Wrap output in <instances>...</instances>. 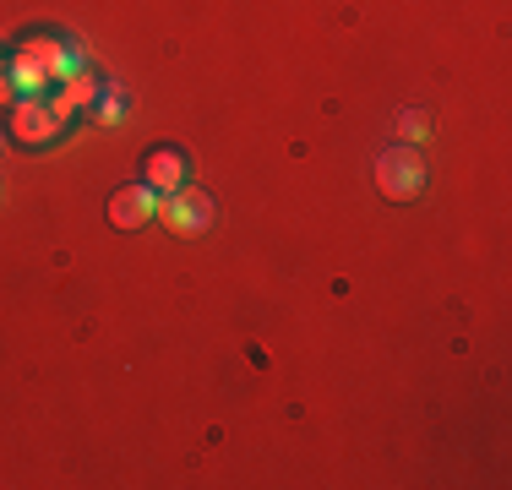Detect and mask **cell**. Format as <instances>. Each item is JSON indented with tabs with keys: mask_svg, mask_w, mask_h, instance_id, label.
<instances>
[{
	"mask_svg": "<svg viewBox=\"0 0 512 490\" xmlns=\"http://www.w3.org/2000/svg\"><path fill=\"white\" fill-rule=\"evenodd\" d=\"M218 218V207H213V196L207 191H197L186 180L180 191H164L158 196V224L169 229V235H180V240H191V235H202L207 224Z\"/></svg>",
	"mask_w": 512,
	"mask_h": 490,
	"instance_id": "obj_1",
	"label": "cell"
},
{
	"mask_svg": "<svg viewBox=\"0 0 512 490\" xmlns=\"http://www.w3.org/2000/svg\"><path fill=\"white\" fill-rule=\"evenodd\" d=\"M425 158L414 153V147H387V153H376V191L387 196V202H414V196L425 191Z\"/></svg>",
	"mask_w": 512,
	"mask_h": 490,
	"instance_id": "obj_2",
	"label": "cell"
},
{
	"mask_svg": "<svg viewBox=\"0 0 512 490\" xmlns=\"http://www.w3.org/2000/svg\"><path fill=\"white\" fill-rule=\"evenodd\" d=\"M17 55L39 60V66L50 71V82H66L71 71H82V66H88V60H82V49H77V44H66L60 33H28V39L17 44Z\"/></svg>",
	"mask_w": 512,
	"mask_h": 490,
	"instance_id": "obj_3",
	"label": "cell"
},
{
	"mask_svg": "<svg viewBox=\"0 0 512 490\" xmlns=\"http://www.w3.org/2000/svg\"><path fill=\"white\" fill-rule=\"evenodd\" d=\"M99 93H104V82H99V71L93 66H82V71H71L66 82H55V93H50V115L66 126L71 115H82V109H93L99 104Z\"/></svg>",
	"mask_w": 512,
	"mask_h": 490,
	"instance_id": "obj_4",
	"label": "cell"
},
{
	"mask_svg": "<svg viewBox=\"0 0 512 490\" xmlns=\"http://www.w3.org/2000/svg\"><path fill=\"white\" fill-rule=\"evenodd\" d=\"M55 137H60V120L50 115V104H44V98H17V104H11V142L44 147V142H55Z\"/></svg>",
	"mask_w": 512,
	"mask_h": 490,
	"instance_id": "obj_5",
	"label": "cell"
},
{
	"mask_svg": "<svg viewBox=\"0 0 512 490\" xmlns=\"http://www.w3.org/2000/svg\"><path fill=\"white\" fill-rule=\"evenodd\" d=\"M191 180V158L180 153V147H148V153H142V186H153L158 196L164 191H180Z\"/></svg>",
	"mask_w": 512,
	"mask_h": 490,
	"instance_id": "obj_6",
	"label": "cell"
},
{
	"mask_svg": "<svg viewBox=\"0 0 512 490\" xmlns=\"http://www.w3.org/2000/svg\"><path fill=\"white\" fill-rule=\"evenodd\" d=\"M158 218V191L153 186H120L109 196V224L115 229H142Z\"/></svg>",
	"mask_w": 512,
	"mask_h": 490,
	"instance_id": "obj_7",
	"label": "cell"
},
{
	"mask_svg": "<svg viewBox=\"0 0 512 490\" xmlns=\"http://www.w3.org/2000/svg\"><path fill=\"white\" fill-rule=\"evenodd\" d=\"M11 82H17L22 98H44V88H55L50 71H44L39 60H28V55H11Z\"/></svg>",
	"mask_w": 512,
	"mask_h": 490,
	"instance_id": "obj_8",
	"label": "cell"
},
{
	"mask_svg": "<svg viewBox=\"0 0 512 490\" xmlns=\"http://www.w3.org/2000/svg\"><path fill=\"white\" fill-rule=\"evenodd\" d=\"M393 137L398 142H425V137H436V115L431 109H404V115H393Z\"/></svg>",
	"mask_w": 512,
	"mask_h": 490,
	"instance_id": "obj_9",
	"label": "cell"
},
{
	"mask_svg": "<svg viewBox=\"0 0 512 490\" xmlns=\"http://www.w3.org/2000/svg\"><path fill=\"white\" fill-rule=\"evenodd\" d=\"M120 115H126V104H120V88H115V82H104V104H99V120H109V126H115Z\"/></svg>",
	"mask_w": 512,
	"mask_h": 490,
	"instance_id": "obj_10",
	"label": "cell"
},
{
	"mask_svg": "<svg viewBox=\"0 0 512 490\" xmlns=\"http://www.w3.org/2000/svg\"><path fill=\"white\" fill-rule=\"evenodd\" d=\"M17 98L22 93H17V82H11V71H6V77H0V104H17Z\"/></svg>",
	"mask_w": 512,
	"mask_h": 490,
	"instance_id": "obj_11",
	"label": "cell"
}]
</instances>
